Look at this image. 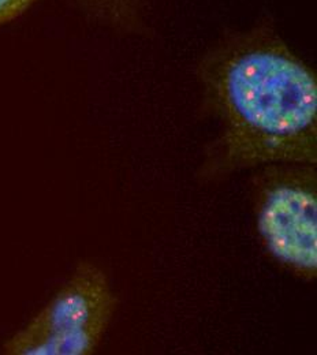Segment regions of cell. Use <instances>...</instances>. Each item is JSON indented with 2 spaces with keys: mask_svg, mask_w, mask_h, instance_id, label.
I'll return each instance as SVG.
<instances>
[{
  "mask_svg": "<svg viewBox=\"0 0 317 355\" xmlns=\"http://www.w3.org/2000/svg\"><path fill=\"white\" fill-rule=\"evenodd\" d=\"M198 77L219 130L203 177L272 164L316 166V76L271 26H257L214 48Z\"/></svg>",
  "mask_w": 317,
  "mask_h": 355,
  "instance_id": "6da1fadb",
  "label": "cell"
},
{
  "mask_svg": "<svg viewBox=\"0 0 317 355\" xmlns=\"http://www.w3.org/2000/svg\"><path fill=\"white\" fill-rule=\"evenodd\" d=\"M118 300L107 275L89 261L4 345L10 355H91L103 340Z\"/></svg>",
  "mask_w": 317,
  "mask_h": 355,
  "instance_id": "7a4b0ae2",
  "label": "cell"
},
{
  "mask_svg": "<svg viewBox=\"0 0 317 355\" xmlns=\"http://www.w3.org/2000/svg\"><path fill=\"white\" fill-rule=\"evenodd\" d=\"M256 227L266 252L294 276H317V173L312 164L266 166L255 182Z\"/></svg>",
  "mask_w": 317,
  "mask_h": 355,
  "instance_id": "3957f363",
  "label": "cell"
},
{
  "mask_svg": "<svg viewBox=\"0 0 317 355\" xmlns=\"http://www.w3.org/2000/svg\"><path fill=\"white\" fill-rule=\"evenodd\" d=\"M92 19L119 31L135 32L141 25L138 0H78Z\"/></svg>",
  "mask_w": 317,
  "mask_h": 355,
  "instance_id": "277c9868",
  "label": "cell"
},
{
  "mask_svg": "<svg viewBox=\"0 0 317 355\" xmlns=\"http://www.w3.org/2000/svg\"><path fill=\"white\" fill-rule=\"evenodd\" d=\"M36 0H0V28L24 15Z\"/></svg>",
  "mask_w": 317,
  "mask_h": 355,
  "instance_id": "5b68a950",
  "label": "cell"
}]
</instances>
